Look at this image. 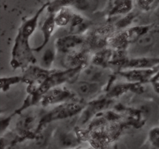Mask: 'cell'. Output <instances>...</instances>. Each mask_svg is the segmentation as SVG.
I'll list each match as a JSON object with an SVG mask.
<instances>
[{"mask_svg": "<svg viewBox=\"0 0 159 149\" xmlns=\"http://www.w3.org/2000/svg\"><path fill=\"white\" fill-rule=\"evenodd\" d=\"M48 4L49 2L44 4L34 15L25 20L19 29L18 35L12 50L14 61L18 63V65H26L28 62L32 61L33 54L29 44L30 37L37 29L39 18L44 9H48Z\"/></svg>", "mask_w": 159, "mask_h": 149, "instance_id": "6da1fadb", "label": "cell"}, {"mask_svg": "<svg viewBox=\"0 0 159 149\" xmlns=\"http://www.w3.org/2000/svg\"><path fill=\"white\" fill-rule=\"evenodd\" d=\"M89 3L88 0H54L49 2L48 9L50 12L55 13L62 8H74L80 11L89 9Z\"/></svg>", "mask_w": 159, "mask_h": 149, "instance_id": "7a4b0ae2", "label": "cell"}, {"mask_svg": "<svg viewBox=\"0 0 159 149\" xmlns=\"http://www.w3.org/2000/svg\"><path fill=\"white\" fill-rule=\"evenodd\" d=\"M100 85L98 82H89V81L81 80L75 82L72 88L75 93H77L82 98L93 97L100 90Z\"/></svg>", "mask_w": 159, "mask_h": 149, "instance_id": "3957f363", "label": "cell"}, {"mask_svg": "<svg viewBox=\"0 0 159 149\" xmlns=\"http://www.w3.org/2000/svg\"><path fill=\"white\" fill-rule=\"evenodd\" d=\"M54 16H55V15H54V12H50L48 16L46 17V19L44 20L43 25L41 26V32L42 35H43V42H42L40 46L37 47L35 49H34V51L40 52L48 43L51 36L54 34L55 27L57 26Z\"/></svg>", "mask_w": 159, "mask_h": 149, "instance_id": "277c9868", "label": "cell"}, {"mask_svg": "<svg viewBox=\"0 0 159 149\" xmlns=\"http://www.w3.org/2000/svg\"><path fill=\"white\" fill-rule=\"evenodd\" d=\"M82 43V39L75 35L66 36L58 39L56 43V48L61 52L72 51L76 47Z\"/></svg>", "mask_w": 159, "mask_h": 149, "instance_id": "5b68a950", "label": "cell"}, {"mask_svg": "<svg viewBox=\"0 0 159 149\" xmlns=\"http://www.w3.org/2000/svg\"><path fill=\"white\" fill-rule=\"evenodd\" d=\"M82 80L98 82L104 77V73L102 70L96 66H89L85 68L82 72Z\"/></svg>", "mask_w": 159, "mask_h": 149, "instance_id": "8992f818", "label": "cell"}, {"mask_svg": "<svg viewBox=\"0 0 159 149\" xmlns=\"http://www.w3.org/2000/svg\"><path fill=\"white\" fill-rule=\"evenodd\" d=\"M57 26H66L72 20L74 15L68 8H62L54 13Z\"/></svg>", "mask_w": 159, "mask_h": 149, "instance_id": "52a82bcc", "label": "cell"}, {"mask_svg": "<svg viewBox=\"0 0 159 149\" xmlns=\"http://www.w3.org/2000/svg\"><path fill=\"white\" fill-rule=\"evenodd\" d=\"M80 110V106L76 104H69L67 106H62L60 108L54 110V118H64L73 115L76 112Z\"/></svg>", "mask_w": 159, "mask_h": 149, "instance_id": "ba28073f", "label": "cell"}, {"mask_svg": "<svg viewBox=\"0 0 159 149\" xmlns=\"http://www.w3.org/2000/svg\"><path fill=\"white\" fill-rule=\"evenodd\" d=\"M69 96L70 94L68 92L63 91V90H54L46 96L45 101L48 103H54V102H61V100H65L69 98Z\"/></svg>", "mask_w": 159, "mask_h": 149, "instance_id": "9c48e42d", "label": "cell"}, {"mask_svg": "<svg viewBox=\"0 0 159 149\" xmlns=\"http://www.w3.org/2000/svg\"><path fill=\"white\" fill-rule=\"evenodd\" d=\"M131 9V2L130 0H117L114 6L113 12L118 13H125Z\"/></svg>", "mask_w": 159, "mask_h": 149, "instance_id": "30bf717a", "label": "cell"}, {"mask_svg": "<svg viewBox=\"0 0 159 149\" xmlns=\"http://www.w3.org/2000/svg\"><path fill=\"white\" fill-rule=\"evenodd\" d=\"M54 57H55V54H54V49H47L43 53V56L41 58V64L43 67L45 68H48L51 67L52 65L53 61L54 60Z\"/></svg>", "mask_w": 159, "mask_h": 149, "instance_id": "8fae6325", "label": "cell"}, {"mask_svg": "<svg viewBox=\"0 0 159 149\" xmlns=\"http://www.w3.org/2000/svg\"><path fill=\"white\" fill-rule=\"evenodd\" d=\"M154 41H155V39H154L153 36L150 34H147V33H144L142 35L140 36L137 40L138 46L143 48H147L152 46L154 43Z\"/></svg>", "mask_w": 159, "mask_h": 149, "instance_id": "7c38bea8", "label": "cell"}, {"mask_svg": "<svg viewBox=\"0 0 159 149\" xmlns=\"http://www.w3.org/2000/svg\"><path fill=\"white\" fill-rule=\"evenodd\" d=\"M150 139L155 147H159V127H155L151 130Z\"/></svg>", "mask_w": 159, "mask_h": 149, "instance_id": "4fadbf2b", "label": "cell"}, {"mask_svg": "<svg viewBox=\"0 0 159 149\" xmlns=\"http://www.w3.org/2000/svg\"><path fill=\"white\" fill-rule=\"evenodd\" d=\"M156 0H138V6L142 10H149Z\"/></svg>", "mask_w": 159, "mask_h": 149, "instance_id": "5bb4252c", "label": "cell"}, {"mask_svg": "<svg viewBox=\"0 0 159 149\" xmlns=\"http://www.w3.org/2000/svg\"><path fill=\"white\" fill-rule=\"evenodd\" d=\"M156 16H157V17H158V20H159V8H158V11H157V13H156Z\"/></svg>", "mask_w": 159, "mask_h": 149, "instance_id": "9a60e30c", "label": "cell"}]
</instances>
